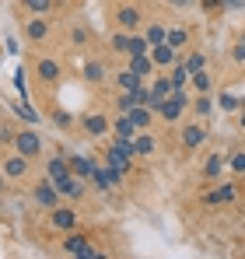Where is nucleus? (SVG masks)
<instances>
[{"label": "nucleus", "instance_id": "1", "mask_svg": "<svg viewBox=\"0 0 245 259\" xmlns=\"http://www.w3.org/2000/svg\"><path fill=\"white\" fill-rule=\"evenodd\" d=\"M63 77H67V63H63L56 53H39V56L32 60V81H35V88L56 91V88L63 84Z\"/></svg>", "mask_w": 245, "mask_h": 259}, {"label": "nucleus", "instance_id": "2", "mask_svg": "<svg viewBox=\"0 0 245 259\" xmlns=\"http://www.w3.org/2000/svg\"><path fill=\"white\" fill-rule=\"evenodd\" d=\"M77 228H84V214L77 210V203L60 200L53 210H46V231H49L53 238H63V235H70V231H77Z\"/></svg>", "mask_w": 245, "mask_h": 259}, {"label": "nucleus", "instance_id": "3", "mask_svg": "<svg viewBox=\"0 0 245 259\" xmlns=\"http://www.w3.org/2000/svg\"><path fill=\"white\" fill-rule=\"evenodd\" d=\"M144 21H147V11H144V4H137V0H116V4L109 7V25H112V28L140 32Z\"/></svg>", "mask_w": 245, "mask_h": 259}, {"label": "nucleus", "instance_id": "4", "mask_svg": "<svg viewBox=\"0 0 245 259\" xmlns=\"http://www.w3.org/2000/svg\"><path fill=\"white\" fill-rule=\"evenodd\" d=\"M175 140H179V147L186 151V154H200L207 144H210V126H207V119H182L179 126H175Z\"/></svg>", "mask_w": 245, "mask_h": 259}, {"label": "nucleus", "instance_id": "5", "mask_svg": "<svg viewBox=\"0 0 245 259\" xmlns=\"http://www.w3.org/2000/svg\"><path fill=\"white\" fill-rule=\"evenodd\" d=\"M77 133L88 137V140L112 137V112H105V109H84L81 116H77Z\"/></svg>", "mask_w": 245, "mask_h": 259}, {"label": "nucleus", "instance_id": "6", "mask_svg": "<svg viewBox=\"0 0 245 259\" xmlns=\"http://www.w3.org/2000/svg\"><path fill=\"white\" fill-rule=\"evenodd\" d=\"M63 42H67V49L91 53V49L98 46V32H95V25H91V21H84V18H70V21H67V28H63Z\"/></svg>", "mask_w": 245, "mask_h": 259}, {"label": "nucleus", "instance_id": "7", "mask_svg": "<svg viewBox=\"0 0 245 259\" xmlns=\"http://www.w3.org/2000/svg\"><path fill=\"white\" fill-rule=\"evenodd\" d=\"M53 18L49 14H21V39L32 46V49H39L53 39Z\"/></svg>", "mask_w": 245, "mask_h": 259}, {"label": "nucleus", "instance_id": "8", "mask_svg": "<svg viewBox=\"0 0 245 259\" xmlns=\"http://www.w3.org/2000/svg\"><path fill=\"white\" fill-rule=\"evenodd\" d=\"M60 252H63V256H77V259L102 256V249L95 245V235H91L88 228H77V231L63 235V238H60Z\"/></svg>", "mask_w": 245, "mask_h": 259}, {"label": "nucleus", "instance_id": "9", "mask_svg": "<svg viewBox=\"0 0 245 259\" xmlns=\"http://www.w3.org/2000/svg\"><path fill=\"white\" fill-rule=\"evenodd\" d=\"M60 200H63V196H60V186H56L46 172H42L39 179L32 182V189H28V203H32V207H39L42 214H46V210H53Z\"/></svg>", "mask_w": 245, "mask_h": 259}, {"label": "nucleus", "instance_id": "10", "mask_svg": "<svg viewBox=\"0 0 245 259\" xmlns=\"http://www.w3.org/2000/svg\"><path fill=\"white\" fill-rule=\"evenodd\" d=\"M14 151H21L25 158H32L35 165H39L42 158H46V140H42V133L35 126H18L14 133V144H11Z\"/></svg>", "mask_w": 245, "mask_h": 259}, {"label": "nucleus", "instance_id": "11", "mask_svg": "<svg viewBox=\"0 0 245 259\" xmlns=\"http://www.w3.org/2000/svg\"><path fill=\"white\" fill-rule=\"evenodd\" d=\"M81 77L88 88H105L112 81V67H109V60L105 56H98V53H88L81 63Z\"/></svg>", "mask_w": 245, "mask_h": 259}, {"label": "nucleus", "instance_id": "12", "mask_svg": "<svg viewBox=\"0 0 245 259\" xmlns=\"http://www.w3.org/2000/svg\"><path fill=\"white\" fill-rule=\"evenodd\" d=\"M32 158H25L21 151H14V147H7L4 151V175L11 179V182H25L28 175H32Z\"/></svg>", "mask_w": 245, "mask_h": 259}, {"label": "nucleus", "instance_id": "13", "mask_svg": "<svg viewBox=\"0 0 245 259\" xmlns=\"http://www.w3.org/2000/svg\"><path fill=\"white\" fill-rule=\"evenodd\" d=\"M238 196H242V182H221V179H217V186L203 193V203L207 207H228V203H235Z\"/></svg>", "mask_w": 245, "mask_h": 259}, {"label": "nucleus", "instance_id": "14", "mask_svg": "<svg viewBox=\"0 0 245 259\" xmlns=\"http://www.w3.org/2000/svg\"><path fill=\"white\" fill-rule=\"evenodd\" d=\"M102 158H105V165H109V168H116V172H123V175L133 172V161H137L130 151H123V147L116 144V140H112V137H109V144L102 147Z\"/></svg>", "mask_w": 245, "mask_h": 259}, {"label": "nucleus", "instance_id": "15", "mask_svg": "<svg viewBox=\"0 0 245 259\" xmlns=\"http://www.w3.org/2000/svg\"><path fill=\"white\" fill-rule=\"evenodd\" d=\"M133 151H137V161H151V158L161 151L158 133H154V130H140V133L133 137Z\"/></svg>", "mask_w": 245, "mask_h": 259}, {"label": "nucleus", "instance_id": "16", "mask_svg": "<svg viewBox=\"0 0 245 259\" xmlns=\"http://www.w3.org/2000/svg\"><path fill=\"white\" fill-rule=\"evenodd\" d=\"M42 168H46V175H49L56 186H60L63 179H70V175H74L70 158H67V154H60V151H56V154H49V158H42Z\"/></svg>", "mask_w": 245, "mask_h": 259}, {"label": "nucleus", "instance_id": "17", "mask_svg": "<svg viewBox=\"0 0 245 259\" xmlns=\"http://www.w3.org/2000/svg\"><path fill=\"white\" fill-rule=\"evenodd\" d=\"M224 168H228V154H221V151H210V154L203 158L200 179H203V182H217V179L224 175Z\"/></svg>", "mask_w": 245, "mask_h": 259}, {"label": "nucleus", "instance_id": "18", "mask_svg": "<svg viewBox=\"0 0 245 259\" xmlns=\"http://www.w3.org/2000/svg\"><path fill=\"white\" fill-rule=\"evenodd\" d=\"M165 42L172 46V49H179V53H186V49L193 46V28H189V25H182V21H172V25H168V35H165Z\"/></svg>", "mask_w": 245, "mask_h": 259}, {"label": "nucleus", "instance_id": "19", "mask_svg": "<svg viewBox=\"0 0 245 259\" xmlns=\"http://www.w3.org/2000/svg\"><path fill=\"white\" fill-rule=\"evenodd\" d=\"M60 196L70 200V203H84V200H88V179H81V175L63 179V182H60Z\"/></svg>", "mask_w": 245, "mask_h": 259}, {"label": "nucleus", "instance_id": "20", "mask_svg": "<svg viewBox=\"0 0 245 259\" xmlns=\"http://www.w3.org/2000/svg\"><path fill=\"white\" fill-rule=\"evenodd\" d=\"M18 11L21 14H49V18H56L63 11V0H18Z\"/></svg>", "mask_w": 245, "mask_h": 259}, {"label": "nucleus", "instance_id": "21", "mask_svg": "<svg viewBox=\"0 0 245 259\" xmlns=\"http://www.w3.org/2000/svg\"><path fill=\"white\" fill-rule=\"evenodd\" d=\"M151 60H154V67H158V70H172V67L182 60V53H179V49H172L168 42H158V46H151Z\"/></svg>", "mask_w": 245, "mask_h": 259}, {"label": "nucleus", "instance_id": "22", "mask_svg": "<svg viewBox=\"0 0 245 259\" xmlns=\"http://www.w3.org/2000/svg\"><path fill=\"white\" fill-rule=\"evenodd\" d=\"M126 116L133 119V126H137V130H154L158 123H161V119H158V112H154L151 105H133Z\"/></svg>", "mask_w": 245, "mask_h": 259}, {"label": "nucleus", "instance_id": "23", "mask_svg": "<svg viewBox=\"0 0 245 259\" xmlns=\"http://www.w3.org/2000/svg\"><path fill=\"white\" fill-rule=\"evenodd\" d=\"M112 84H116V91H137V88L144 84V77H140V74H133V70L123 63V67L112 70Z\"/></svg>", "mask_w": 245, "mask_h": 259}, {"label": "nucleus", "instance_id": "24", "mask_svg": "<svg viewBox=\"0 0 245 259\" xmlns=\"http://www.w3.org/2000/svg\"><path fill=\"white\" fill-rule=\"evenodd\" d=\"M126 67H130L133 74H140L144 81H151V77L158 74V67H154L151 53H137V56H126Z\"/></svg>", "mask_w": 245, "mask_h": 259}, {"label": "nucleus", "instance_id": "25", "mask_svg": "<svg viewBox=\"0 0 245 259\" xmlns=\"http://www.w3.org/2000/svg\"><path fill=\"white\" fill-rule=\"evenodd\" d=\"M182 63L189 67V74H196V70H210V56H207V49H200V46H189V49L182 53Z\"/></svg>", "mask_w": 245, "mask_h": 259}, {"label": "nucleus", "instance_id": "26", "mask_svg": "<svg viewBox=\"0 0 245 259\" xmlns=\"http://www.w3.org/2000/svg\"><path fill=\"white\" fill-rule=\"evenodd\" d=\"M189 112H193L196 119H210V116L217 112V95H193Z\"/></svg>", "mask_w": 245, "mask_h": 259}, {"label": "nucleus", "instance_id": "27", "mask_svg": "<svg viewBox=\"0 0 245 259\" xmlns=\"http://www.w3.org/2000/svg\"><path fill=\"white\" fill-rule=\"evenodd\" d=\"M140 130L133 126V119L126 116V112H112V137L116 140H133Z\"/></svg>", "mask_w": 245, "mask_h": 259}, {"label": "nucleus", "instance_id": "28", "mask_svg": "<svg viewBox=\"0 0 245 259\" xmlns=\"http://www.w3.org/2000/svg\"><path fill=\"white\" fill-rule=\"evenodd\" d=\"M147 84H151V91H154V102H161V98H172V95H175V84H172L168 70H158Z\"/></svg>", "mask_w": 245, "mask_h": 259}, {"label": "nucleus", "instance_id": "29", "mask_svg": "<svg viewBox=\"0 0 245 259\" xmlns=\"http://www.w3.org/2000/svg\"><path fill=\"white\" fill-rule=\"evenodd\" d=\"M168 18H147L144 21V35L151 39V46H158V42H165V35H168Z\"/></svg>", "mask_w": 245, "mask_h": 259}, {"label": "nucleus", "instance_id": "30", "mask_svg": "<svg viewBox=\"0 0 245 259\" xmlns=\"http://www.w3.org/2000/svg\"><path fill=\"white\" fill-rule=\"evenodd\" d=\"M189 88H193V95H214V74L210 70H196L189 77Z\"/></svg>", "mask_w": 245, "mask_h": 259}, {"label": "nucleus", "instance_id": "31", "mask_svg": "<svg viewBox=\"0 0 245 259\" xmlns=\"http://www.w3.org/2000/svg\"><path fill=\"white\" fill-rule=\"evenodd\" d=\"M70 158V168H74V175H81V179H95V161L91 158H81V154H67Z\"/></svg>", "mask_w": 245, "mask_h": 259}, {"label": "nucleus", "instance_id": "32", "mask_svg": "<svg viewBox=\"0 0 245 259\" xmlns=\"http://www.w3.org/2000/svg\"><path fill=\"white\" fill-rule=\"evenodd\" d=\"M137 53H151V39L144 35V28L140 32H130V46H126V56H137ZM123 56V60H126Z\"/></svg>", "mask_w": 245, "mask_h": 259}, {"label": "nucleus", "instance_id": "33", "mask_svg": "<svg viewBox=\"0 0 245 259\" xmlns=\"http://www.w3.org/2000/svg\"><path fill=\"white\" fill-rule=\"evenodd\" d=\"M126 46H130V32H123V28H112V32H109V53H116V56H126Z\"/></svg>", "mask_w": 245, "mask_h": 259}, {"label": "nucleus", "instance_id": "34", "mask_svg": "<svg viewBox=\"0 0 245 259\" xmlns=\"http://www.w3.org/2000/svg\"><path fill=\"white\" fill-rule=\"evenodd\" d=\"M49 119H53V126H60V130H74L77 126V116H70L67 109H56V105L49 109Z\"/></svg>", "mask_w": 245, "mask_h": 259}, {"label": "nucleus", "instance_id": "35", "mask_svg": "<svg viewBox=\"0 0 245 259\" xmlns=\"http://www.w3.org/2000/svg\"><path fill=\"white\" fill-rule=\"evenodd\" d=\"M168 77H172V84H175V88H189V77H193V74H189V67L179 60V63L168 70Z\"/></svg>", "mask_w": 245, "mask_h": 259}, {"label": "nucleus", "instance_id": "36", "mask_svg": "<svg viewBox=\"0 0 245 259\" xmlns=\"http://www.w3.org/2000/svg\"><path fill=\"white\" fill-rule=\"evenodd\" d=\"M228 172L238 175V179L245 175V147H235V151L228 154Z\"/></svg>", "mask_w": 245, "mask_h": 259}, {"label": "nucleus", "instance_id": "37", "mask_svg": "<svg viewBox=\"0 0 245 259\" xmlns=\"http://www.w3.org/2000/svg\"><path fill=\"white\" fill-rule=\"evenodd\" d=\"M217 109H224V112H238V109H242V98L231 95V91H221V95H217Z\"/></svg>", "mask_w": 245, "mask_h": 259}, {"label": "nucleus", "instance_id": "38", "mask_svg": "<svg viewBox=\"0 0 245 259\" xmlns=\"http://www.w3.org/2000/svg\"><path fill=\"white\" fill-rule=\"evenodd\" d=\"M224 4H228V0H196V7L203 11L207 18H217V14H224Z\"/></svg>", "mask_w": 245, "mask_h": 259}, {"label": "nucleus", "instance_id": "39", "mask_svg": "<svg viewBox=\"0 0 245 259\" xmlns=\"http://www.w3.org/2000/svg\"><path fill=\"white\" fill-rule=\"evenodd\" d=\"M228 63H235V67H242V70H245V42L235 39V42L228 46Z\"/></svg>", "mask_w": 245, "mask_h": 259}, {"label": "nucleus", "instance_id": "40", "mask_svg": "<svg viewBox=\"0 0 245 259\" xmlns=\"http://www.w3.org/2000/svg\"><path fill=\"white\" fill-rule=\"evenodd\" d=\"M14 133H18V126H14L11 119H0V147H4V151L14 144Z\"/></svg>", "mask_w": 245, "mask_h": 259}, {"label": "nucleus", "instance_id": "41", "mask_svg": "<svg viewBox=\"0 0 245 259\" xmlns=\"http://www.w3.org/2000/svg\"><path fill=\"white\" fill-rule=\"evenodd\" d=\"M165 7H172V11H193L196 0H165Z\"/></svg>", "mask_w": 245, "mask_h": 259}, {"label": "nucleus", "instance_id": "42", "mask_svg": "<svg viewBox=\"0 0 245 259\" xmlns=\"http://www.w3.org/2000/svg\"><path fill=\"white\" fill-rule=\"evenodd\" d=\"M7 189H11V179H7V175H4V168H0V200L7 196Z\"/></svg>", "mask_w": 245, "mask_h": 259}, {"label": "nucleus", "instance_id": "43", "mask_svg": "<svg viewBox=\"0 0 245 259\" xmlns=\"http://www.w3.org/2000/svg\"><path fill=\"white\" fill-rule=\"evenodd\" d=\"M238 133H245V98H242V109H238Z\"/></svg>", "mask_w": 245, "mask_h": 259}, {"label": "nucleus", "instance_id": "44", "mask_svg": "<svg viewBox=\"0 0 245 259\" xmlns=\"http://www.w3.org/2000/svg\"><path fill=\"white\" fill-rule=\"evenodd\" d=\"M235 39H238V42H245V28H238V35H235Z\"/></svg>", "mask_w": 245, "mask_h": 259}, {"label": "nucleus", "instance_id": "45", "mask_svg": "<svg viewBox=\"0 0 245 259\" xmlns=\"http://www.w3.org/2000/svg\"><path fill=\"white\" fill-rule=\"evenodd\" d=\"M0 168H4V147H0Z\"/></svg>", "mask_w": 245, "mask_h": 259}, {"label": "nucleus", "instance_id": "46", "mask_svg": "<svg viewBox=\"0 0 245 259\" xmlns=\"http://www.w3.org/2000/svg\"><path fill=\"white\" fill-rule=\"evenodd\" d=\"M242 186H245V175H242Z\"/></svg>", "mask_w": 245, "mask_h": 259}]
</instances>
